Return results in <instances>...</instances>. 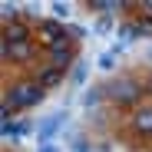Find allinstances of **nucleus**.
<instances>
[{
  "label": "nucleus",
  "instance_id": "f257e3e1",
  "mask_svg": "<svg viewBox=\"0 0 152 152\" xmlns=\"http://www.w3.org/2000/svg\"><path fill=\"white\" fill-rule=\"evenodd\" d=\"M40 99H43V86H37V83H13L7 89V96H4L0 113H4V119H10L17 109H30V106L40 103Z\"/></svg>",
  "mask_w": 152,
  "mask_h": 152
},
{
  "label": "nucleus",
  "instance_id": "f03ea898",
  "mask_svg": "<svg viewBox=\"0 0 152 152\" xmlns=\"http://www.w3.org/2000/svg\"><path fill=\"white\" fill-rule=\"evenodd\" d=\"M106 96L113 99V103H119V106H136L139 103V96H142V89H139V83L136 80H113L109 86H106Z\"/></svg>",
  "mask_w": 152,
  "mask_h": 152
},
{
  "label": "nucleus",
  "instance_id": "7ed1b4c3",
  "mask_svg": "<svg viewBox=\"0 0 152 152\" xmlns=\"http://www.w3.org/2000/svg\"><path fill=\"white\" fill-rule=\"evenodd\" d=\"M37 37H40V43H43L46 50L73 43V40H69V30L60 27V20H40V23H37Z\"/></svg>",
  "mask_w": 152,
  "mask_h": 152
},
{
  "label": "nucleus",
  "instance_id": "20e7f679",
  "mask_svg": "<svg viewBox=\"0 0 152 152\" xmlns=\"http://www.w3.org/2000/svg\"><path fill=\"white\" fill-rule=\"evenodd\" d=\"M63 122H66V113H53L50 119H43V122L37 126V142H40V145H53L56 132L63 129Z\"/></svg>",
  "mask_w": 152,
  "mask_h": 152
},
{
  "label": "nucleus",
  "instance_id": "39448f33",
  "mask_svg": "<svg viewBox=\"0 0 152 152\" xmlns=\"http://www.w3.org/2000/svg\"><path fill=\"white\" fill-rule=\"evenodd\" d=\"M46 60H50V66H53V69H63V73H66V66L76 60V46H73V43L53 46V50H46Z\"/></svg>",
  "mask_w": 152,
  "mask_h": 152
},
{
  "label": "nucleus",
  "instance_id": "423d86ee",
  "mask_svg": "<svg viewBox=\"0 0 152 152\" xmlns=\"http://www.w3.org/2000/svg\"><path fill=\"white\" fill-rule=\"evenodd\" d=\"M132 129H136L139 136H149V139H152V106H139V109L132 113Z\"/></svg>",
  "mask_w": 152,
  "mask_h": 152
},
{
  "label": "nucleus",
  "instance_id": "0eeeda50",
  "mask_svg": "<svg viewBox=\"0 0 152 152\" xmlns=\"http://www.w3.org/2000/svg\"><path fill=\"white\" fill-rule=\"evenodd\" d=\"M63 69H53V66H43L40 73H37V86H43V89H53V86H60L63 83Z\"/></svg>",
  "mask_w": 152,
  "mask_h": 152
},
{
  "label": "nucleus",
  "instance_id": "6e6552de",
  "mask_svg": "<svg viewBox=\"0 0 152 152\" xmlns=\"http://www.w3.org/2000/svg\"><path fill=\"white\" fill-rule=\"evenodd\" d=\"M4 60H13V63H23L30 60V43H4Z\"/></svg>",
  "mask_w": 152,
  "mask_h": 152
},
{
  "label": "nucleus",
  "instance_id": "1a4fd4ad",
  "mask_svg": "<svg viewBox=\"0 0 152 152\" xmlns=\"http://www.w3.org/2000/svg\"><path fill=\"white\" fill-rule=\"evenodd\" d=\"M4 43H30V30H27V23H10V27L4 30Z\"/></svg>",
  "mask_w": 152,
  "mask_h": 152
},
{
  "label": "nucleus",
  "instance_id": "9d476101",
  "mask_svg": "<svg viewBox=\"0 0 152 152\" xmlns=\"http://www.w3.org/2000/svg\"><path fill=\"white\" fill-rule=\"evenodd\" d=\"M27 132H30L27 122H10V119H4V139H20V136H27Z\"/></svg>",
  "mask_w": 152,
  "mask_h": 152
},
{
  "label": "nucleus",
  "instance_id": "9b49d317",
  "mask_svg": "<svg viewBox=\"0 0 152 152\" xmlns=\"http://www.w3.org/2000/svg\"><path fill=\"white\" fill-rule=\"evenodd\" d=\"M136 37H142L136 23H122V27H119V40H122V43H132Z\"/></svg>",
  "mask_w": 152,
  "mask_h": 152
},
{
  "label": "nucleus",
  "instance_id": "f8f14e48",
  "mask_svg": "<svg viewBox=\"0 0 152 152\" xmlns=\"http://www.w3.org/2000/svg\"><path fill=\"white\" fill-rule=\"evenodd\" d=\"M116 56H119V46L106 50V53L99 56V69H116Z\"/></svg>",
  "mask_w": 152,
  "mask_h": 152
},
{
  "label": "nucleus",
  "instance_id": "ddd939ff",
  "mask_svg": "<svg viewBox=\"0 0 152 152\" xmlns=\"http://www.w3.org/2000/svg\"><path fill=\"white\" fill-rule=\"evenodd\" d=\"M86 7H93V10H99V13H106V10L126 7V4H116V0H93V4H86Z\"/></svg>",
  "mask_w": 152,
  "mask_h": 152
},
{
  "label": "nucleus",
  "instance_id": "4468645a",
  "mask_svg": "<svg viewBox=\"0 0 152 152\" xmlns=\"http://www.w3.org/2000/svg\"><path fill=\"white\" fill-rule=\"evenodd\" d=\"M99 99H103V93H99V89H89V93L83 96V106H89V109H96V106H99Z\"/></svg>",
  "mask_w": 152,
  "mask_h": 152
},
{
  "label": "nucleus",
  "instance_id": "2eb2a0df",
  "mask_svg": "<svg viewBox=\"0 0 152 152\" xmlns=\"http://www.w3.org/2000/svg\"><path fill=\"white\" fill-rule=\"evenodd\" d=\"M0 17H4V23H17V4H4Z\"/></svg>",
  "mask_w": 152,
  "mask_h": 152
},
{
  "label": "nucleus",
  "instance_id": "dca6fc26",
  "mask_svg": "<svg viewBox=\"0 0 152 152\" xmlns=\"http://www.w3.org/2000/svg\"><path fill=\"white\" fill-rule=\"evenodd\" d=\"M66 30H69V40H73V43H76V40H86V27H80V23H69Z\"/></svg>",
  "mask_w": 152,
  "mask_h": 152
},
{
  "label": "nucleus",
  "instance_id": "f3484780",
  "mask_svg": "<svg viewBox=\"0 0 152 152\" xmlns=\"http://www.w3.org/2000/svg\"><path fill=\"white\" fill-rule=\"evenodd\" d=\"M50 10H53L56 20H66L69 17V4H50Z\"/></svg>",
  "mask_w": 152,
  "mask_h": 152
},
{
  "label": "nucleus",
  "instance_id": "a211bd4d",
  "mask_svg": "<svg viewBox=\"0 0 152 152\" xmlns=\"http://www.w3.org/2000/svg\"><path fill=\"white\" fill-rule=\"evenodd\" d=\"M73 83H86V63H80V66H76V73H73Z\"/></svg>",
  "mask_w": 152,
  "mask_h": 152
},
{
  "label": "nucleus",
  "instance_id": "6ab92c4d",
  "mask_svg": "<svg viewBox=\"0 0 152 152\" xmlns=\"http://www.w3.org/2000/svg\"><path fill=\"white\" fill-rule=\"evenodd\" d=\"M113 23H109V17H99V23H96V30H109Z\"/></svg>",
  "mask_w": 152,
  "mask_h": 152
},
{
  "label": "nucleus",
  "instance_id": "aec40b11",
  "mask_svg": "<svg viewBox=\"0 0 152 152\" xmlns=\"http://www.w3.org/2000/svg\"><path fill=\"white\" fill-rule=\"evenodd\" d=\"M73 152H89V145L86 142H73Z\"/></svg>",
  "mask_w": 152,
  "mask_h": 152
},
{
  "label": "nucleus",
  "instance_id": "412c9836",
  "mask_svg": "<svg viewBox=\"0 0 152 152\" xmlns=\"http://www.w3.org/2000/svg\"><path fill=\"white\" fill-rule=\"evenodd\" d=\"M142 17H149V20H152V0H149V4H142Z\"/></svg>",
  "mask_w": 152,
  "mask_h": 152
},
{
  "label": "nucleus",
  "instance_id": "4be33fe9",
  "mask_svg": "<svg viewBox=\"0 0 152 152\" xmlns=\"http://www.w3.org/2000/svg\"><path fill=\"white\" fill-rule=\"evenodd\" d=\"M37 152H60V149H56V145H40Z\"/></svg>",
  "mask_w": 152,
  "mask_h": 152
},
{
  "label": "nucleus",
  "instance_id": "5701e85b",
  "mask_svg": "<svg viewBox=\"0 0 152 152\" xmlns=\"http://www.w3.org/2000/svg\"><path fill=\"white\" fill-rule=\"evenodd\" d=\"M149 93H152V83H149Z\"/></svg>",
  "mask_w": 152,
  "mask_h": 152
},
{
  "label": "nucleus",
  "instance_id": "b1692460",
  "mask_svg": "<svg viewBox=\"0 0 152 152\" xmlns=\"http://www.w3.org/2000/svg\"><path fill=\"white\" fill-rule=\"evenodd\" d=\"M149 56H152V53H149Z\"/></svg>",
  "mask_w": 152,
  "mask_h": 152
}]
</instances>
